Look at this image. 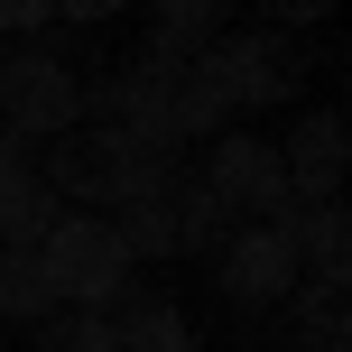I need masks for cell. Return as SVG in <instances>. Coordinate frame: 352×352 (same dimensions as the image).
Returning <instances> with one entry per match:
<instances>
[{
	"instance_id": "7",
	"label": "cell",
	"mask_w": 352,
	"mask_h": 352,
	"mask_svg": "<svg viewBox=\"0 0 352 352\" xmlns=\"http://www.w3.org/2000/svg\"><path fill=\"white\" fill-rule=\"evenodd\" d=\"M278 167H287V195H297V204L343 195V167H352V130H343V111H306V121L278 140Z\"/></svg>"
},
{
	"instance_id": "13",
	"label": "cell",
	"mask_w": 352,
	"mask_h": 352,
	"mask_svg": "<svg viewBox=\"0 0 352 352\" xmlns=\"http://www.w3.org/2000/svg\"><path fill=\"white\" fill-rule=\"evenodd\" d=\"M297 334H306V352H343V278L297 287Z\"/></svg>"
},
{
	"instance_id": "5",
	"label": "cell",
	"mask_w": 352,
	"mask_h": 352,
	"mask_svg": "<svg viewBox=\"0 0 352 352\" xmlns=\"http://www.w3.org/2000/svg\"><path fill=\"white\" fill-rule=\"evenodd\" d=\"M213 186V204L223 213H287L297 195H287V167H278V140H250V130H213V148H204V167H195Z\"/></svg>"
},
{
	"instance_id": "10",
	"label": "cell",
	"mask_w": 352,
	"mask_h": 352,
	"mask_svg": "<svg viewBox=\"0 0 352 352\" xmlns=\"http://www.w3.org/2000/svg\"><path fill=\"white\" fill-rule=\"evenodd\" d=\"M56 213H65V204H56V186H47L37 167L0 176V250H37V241L56 232Z\"/></svg>"
},
{
	"instance_id": "3",
	"label": "cell",
	"mask_w": 352,
	"mask_h": 352,
	"mask_svg": "<svg viewBox=\"0 0 352 352\" xmlns=\"http://www.w3.org/2000/svg\"><path fill=\"white\" fill-rule=\"evenodd\" d=\"M37 260H47V278H56V306H111L130 287V250H121V232H111V213H56V232L37 241Z\"/></svg>"
},
{
	"instance_id": "15",
	"label": "cell",
	"mask_w": 352,
	"mask_h": 352,
	"mask_svg": "<svg viewBox=\"0 0 352 352\" xmlns=\"http://www.w3.org/2000/svg\"><path fill=\"white\" fill-rule=\"evenodd\" d=\"M158 19H176V28H204V37H223V19H232V0H148Z\"/></svg>"
},
{
	"instance_id": "4",
	"label": "cell",
	"mask_w": 352,
	"mask_h": 352,
	"mask_svg": "<svg viewBox=\"0 0 352 352\" xmlns=\"http://www.w3.org/2000/svg\"><path fill=\"white\" fill-rule=\"evenodd\" d=\"M0 121H10L28 148L56 140V130H74V121H84V74H74L56 47H19V56H0Z\"/></svg>"
},
{
	"instance_id": "11",
	"label": "cell",
	"mask_w": 352,
	"mask_h": 352,
	"mask_svg": "<svg viewBox=\"0 0 352 352\" xmlns=\"http://www.w3.org/2000/svg\"><path fill=\"white\" fill-rule=\"evenodd\" d=\"M167 213H176V250H195V260H213L223 232H232V213L213 204V186L186 176V167H167Z\"/></svg>"
},
{
	"instance_id": "8",
	"label": "cell",
	"mask_w": 352,
	"mask_h": 352,
	"mask_svg": "<svg viewBox=\"0 0 352 352\" xmlns=\"http://www.w3.org/2000/svg\"><path fill=\"white\" fill-rule=\"evenodd\" d=\"M102 316H111V334H121V352H195V324L176 316V297H158V287H140V278H130Z\"/></svg>"
},
{
	"instance_id": "6",
	"label": "cell",
	"mask_w": 352,
	"mask_h": 352,
	"mask_svg": "<svg viewBox=\"0 0 352 352\" xmlns=\"http://www.w3.org/2000/svg\"><path fill=\"white\" fill-rule=\"evenodd\" d=\"M213 278H223V297L232 306H278V297H297V241H287V223H241V232H223V250H213Z\"/></svg>"
},
{
	"instance_id": "14",
	"label": "cell",
	"mask_w": 352,
	"mask_h": 352,
	"mask_svg": "<svg viewBox=\"0 0 352 352\" xmlns=\"http://www.w3.org/2000/svg\"><path fill=\"white\" fill-rule=\"evenodd\" d=\"M37 352H121V334H111V316H102V306H74L65 324L47 316V334H37Z\"/></svg>"
},
{
	"instance_id": "2",
	"label": "cell",
	"mask_w": 352,
	"mask_h": 352,
	"mask_svg": "<svg viewBox=\"0 0 352 352\" xmlns=\"http://www.w3.org/2000/svg\"><path fill=\"white\" fill-rule=\"evenodd\" d=\"M195 74H204V93L223 111H278V102H297L306 56L287 47V28H241V37H213L195 56Z\"/></svg>"
},
{
	"instance_id": "16",
	"label": "cell",
	"mask_w": 352,
	"mask_h": 352,
	"mask_svg": "<svg viewBox=\"0 0 352 352\" xmlns=\"http://www.w3.org/2000/svg\"><path fill=\"white\" fill-rule=\"evenodd\" d=\"M47 19H56V0H0V37H28Z\"/></svg>"
},
{
	"instance_id": "12",
	"label": "cell",
	"mask_w": 352,
	"mask_h": 352,
	"mask_svg": "<svg viewBox=\"0 0 352 352\" xmlns=\"http://www.w3.org/2000/svg\"><path fill=\"white\" fill-rule=\"evenodd\" d=\"M0 316L10 324H47L56 316V278L37 250H0Z\"/></svg>"
},
{
	"instance_id": "17",
	"label": "cell",
	"mask_w": 352,
	"mask_h": 352,
	"mask_svg": "<svg viewBox=\"0 0 352 352\" xmlns=\"http://www.w3.org/2000/svg\"><path fill=\"white\" fill-rule=\"evenodd\" d=\"M334 10V0H269V19H278V28H306V19H324Z\"/></svg>"
},
{
	"instance_id": "18",
	"label": "cell",
	"mask_w": 352,
	"mask_h": 352,
	"mask_svg": "<svg viewBox=\"0 0 352 352\" xmlns=\"http://www.w3.org/2000/svg\"><path fill=\"white\" fill-rule=\"evenodd\" d=\"M111 10H130V0H56V19H74V28H93V19H111Z\"/></svg>"
},
{
	"instance_id": "19",
	"label": "cell",
	"mask_w": 352,
	"mask_h": 352,
	"mask_svg": "<svg viewBox=\"0 0 352 352\" xmlns=\"http://www.w3.org/2000/svg\"><path fill=\"white\" fill-rule=\"evenodd\" d=\"M19 167H37V148H28V140H19V130H10V121H0V176H19Z\"/></svg>"
},
{
	"instance_id": "9",
	"label": "cell",
	"mask_w": 352,
	"mask_h": 352,
	"mask_svg": "<svg viewBox=\"0 0 352 352\" xmlns=\"http://www.w3.org/2000/svg\"><path fill=\"white\" fill-rule=\"evenodd\" d=\"M167 167L176 158H158L140 176V186L121 195V213H111V232H121V250L130 260H176V213H167Z\"/></svg>"
},
{
	"instance_id": "1",
	"label": "cell",
	"mask_w": 352,
	"mask_h": 352,
	"mask_svg": "<svg viewBox=\"0 0 352 352\" xmlns=\"http://www.w3.org/2000/svg\"><path fill=\"white\" fill-rule=\"evenodd\" d=\"M148 167L158 158H140V148H130L121 130H102V121H74V130H56V140H37V176H47L56 204H74V213L121 204Z\"/></svg>"
}]
</instances>
